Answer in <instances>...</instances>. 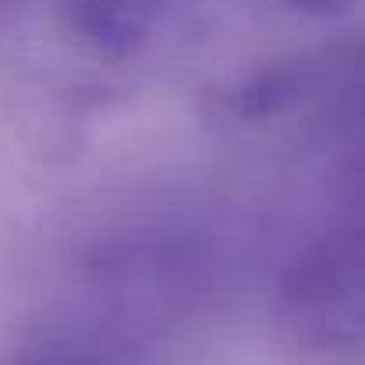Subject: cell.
<instances>
[{
  "label": "cell",
  "mask_w": 365,
  "mask_h": 365,
  "mask_svg": "<svg viewBox=\"0 0 365 365\" xmlns=\"http://www.w3.org/2000/svg\"><path fill=\"white\" fill-rule=\"evenodd\" d=\"M4 365H135V351L114 319L57 316L29 327Z\"/></svg>",
  "instance_id": "cell-1"
},
{
  "label": "cell",
  "mask_w": 365,
  "mask_h": 365,
  "mask_svg": "<svg viewBox=\"0 0 365 365\" xmlns=\"http://www.w3.org/2000/svg\"><path fill=\"white\" fill-rule=\"evenodd\" d=\"M7 4H11V0H0V18L7 14Z\"/></svg>",
  "instance_id": "cell-3"
},
{
  "label": "cell",
  "mask_w": 365,
  "mask_h": 365,
  "mask_svg": "<svg viewBox=\"0 0 365 365\" xmlns=\"http://www.w3.org/2000/svg\"><path fill=\"white\" fill-rule=\"evenodd\" d=\"M291 11H305V14H334V11H348L355 0H277Z\"/></svg>",
  "instance_id": "cell-2"
}]
</instances>
